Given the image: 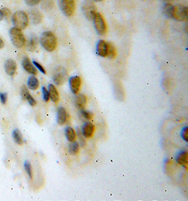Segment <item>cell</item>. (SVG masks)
<instances>
[{
  "mask_svg": "<svg viewBox=\"0 0 188 201\" xmlns=\"http://www.w3.org/2000/svg\"><path fill=\"white\" fill-rule=\"evenodd\" d=\"M4 47V41H3V40H2L1 37H0V49L3 48V47Z\"/></svg>",
  "mask_w": 188,
  "mask_h": 201,
  "instance_id": "cell-37",
  "label": "cell"
},
{
  "mask_svg": "<svg viewBox=\"0 0 188 201\" xmlns=\"http://www.w3.org/2000/svg\"><path fill=\"white\" fill-rule=\"evenodd\" d=\"M187 151H183L181 152L180 154L178 155L176 158V161L178 164L183 165L185 167H187Z\"/></svg>",
  "mask_w": 188,
  "mask_h": 201,
  "instance_id": "cell-21",
  "label": "cell"
},
{
  "mask_svg": "<svg viewBox=\"0 0 188 201\" xmlns=\"http://www.w3.org/2000/svg\"><path fill=\"white\" fill-rule=\"evenodd\" d=\"M12 136L14 141L18 145H22L23 144V136L21 131L19 129L14 130L13 133H12Z\"/></svg>",
  "mask_w": 188,
  "mask_h": 201,
  "instance_id": "cell-23",
  "label": "cell"
},
{
  "mask_svg": "<svg viewBox=\"0 0 188 201\" xmlns=\"http://www.w3.org/2000/svg\"><path fill=\"white\" fill-rule=\"evenodd\" d=\"M9 36L12 43L17 48H21L26 44V37L21 30L13 27L9 30Z\"/></svg>",
  "mask_w": 188,
  "mask_h": 201,
  "instance_id": "cell-3",
  "label": "cell"
},
{
  "mask_svg": "<svg viewBox=\"0 0 188 201\" xmlns=\"http://www.w3.org/2000/svg\"><path fill=\"white\" fill-rule=\"evenodd\" d=\"M187 8L185 6H184V5H173L170 19H175L178 21H183L187 19Z\"/></svg>",
  "mask_w": 188,
  "mask_h": 201,
  "instance_id": "cell-4",
  "label": "cell"
},
{
  "mask_svg": "<svg viewBox=\"0 0 188 201\" xmlns=\"http://www.w3.org/2000/svg\"><path fill=\"white\" fill-rule=\"evenodd\" d=\"M4 70L6 74H8L9 76H14L17 70L16 62L12 59H7L4 63Z\"/></svg>",
  "mask_w": 188,
  "mask_h": 201,
  "instance_id": "cell-8",
  "label": "cell"
},
{
  "mask_svg": "<svg viewBox=\"0 0 188 201\" xmlns=\"http://www.w3.org/2000/svg\"><path fill=\"white\" fill-rule=\"evenodd\" d=\"M94 131V126L91 122H87L83 125L82 129V135L85 139H89L92 137Z\"/></svg>",
  "mask_w": 188,
  "mask_h": 201,
  "instance_id": "cell-12",
  "label": "cell"
},
{
  "mask_svg": "<svg viewBox=\"0 0 188 201\" xmlns=\"http://www.w3.org/2000/svg\"><path fill=\"white\" fill-rule=\"evenodd\" d=\"M107 57L108 58L113 59L116 58V49L114 44L110 42H107Z\"/></svg>",
  "mask_w": 188,
  "mask_h": 201,
  "instance_id": "cell-18",
  "label": "cell"
},
{
  "mask_svg": "<svg viewBox=\"0 0 188 201\" xmlns=\"http://www.w3.org/2000/svg\"><path fill=\"white\" fill-rule=\"evenodd\" d=\"M54 4H52V0H50L49 2V3L47 2V0H44V4H43V6L44 7L45 9H48V8H52V6H53Z\"/></svg>",
  "mask_w": 188,
  "mask_h": 201,
  "instance_id": "cell-36",
  "label": "cell"
},
{
  "mask_svg": "<svg viewBox=\"0 0 188 201\" xmlns=\"http://www.w3.org/2000/svg\"><path fill=\"white\" fill-rule=\"evenodd\" d=\"M24 167L25 169H26L27 175L29 176V177L31 179H32V169L31 163H30L28 161H26L24 163Z\"/></svg>",
  "mask_w": 188,
  "mask_h": 201,
  "instance_id": "cell-25",
  "label": "cell"
},
{
  "mask_svg": "<svg viewBox=\"0 0 188 201\" xmlns=\"http://www.w3.org/2000/svg\"><path fill=\"white\" fill-rule=\"evenodd\" d=\"M40 1L41 0H25V2H26L27 6H34L38 4Z\"/></svg>",
  "mask_w": 188,
  "mask_h": 201,
  "instance_id": "cell-29",
  "label": "cell"
},
{
  "mask_svg": "<svg viewBox=\"0 0 188 201\" xmlns=\"http://www.w3.org/2000/svg\"><path fill=\"white\" fill-rule=\"evenodd\" d=\"M87 98L84 95L80 94L77 95L76 98V105L79 109H83L86 106Z\"/></svg>",
  "mask_w": 188,
  "mask_h": 201,
  "instance_id": "cell-17",
  "label": "cell"
},
{
  "mask_svg": "<svg viewBox=\"0 0 188 201\" xmlns=\"http://www.w3.org/2000/svg\"><path fill=\"white\" fill-rule=\"evenodd\" d=\"M92 1H93V2H102V0H92Z\"/></svg>",
  "mask_w": 188,
  "mask_h": 201,
  "instance_id": "cell-39",
  "label": "cell"
},
{
  "mask_svg": "<svg viewBox=\"0 0 188 201\" xmlns=\"http://www.w3.org/2000/svg\"><path fill=\"white\" fill-rule=\"evenodd\" d=\"M40 83L38 79H37L36 76H32L28 78V80H27V86L31 90H36L39 88Z\"/></svg>",
  "mask_w": 188,
  "mask_h": 201,
  "instance_id": "cell-19",
  "label": "cell"
},
{
  "mask_svg": "<svg viewBox=\"0 0 188 201\" xmlns=\"http://www.w3.org/2000/svg\"><path fill=\"white\" fill-rule=\"evenodd\" d=\"M68 117V114L66 109L63 107H59L57 110V123L59 125H63L66 123Z\"/></svg>",
  "mask_w": 188,
  "mask_h": 201,
  "instance_id": "cell-14",
  "label": "cell"
},
{
  "mask_svg": "<svg viewBox=\"0 0 188 201\" xmlns=\"http://www.w3.org/2000/svg\"><path fill=\"white\" fill-rule=\"evenodd\" d=\"M70 83V88H71V91L73 92L74 94L78 93L81 87V77L75 76H72L69 80Z\"/></svg>",
  "mask_w": 188,
  "mask_h": 201,
  "instance_id": "cell-9",
  "label": "cell"
},
{
  "mask_svg": "<svg viewBox=\"0 0 188 201\" xmlns=\"http://www.w3.org/2000/svg\"><path fill=\"white\" fill-rule=\"evenodd\" d=\"M82 12L89 21H92L97 12V7L92 0H84L82 4Z\"/></svg>",
  "mask_w": 188,
  "mask_h": 201,
  "instance_id": "cell-5",
  "label": "cell"
},
{
  "mask_svg": "<svg viewBox=\"0 0 188 201\" xmlns=\"http://www.w3.org/2000/svg\"><path fill=\"white\" fill-rule=\"evenodd\" d=\"M42 93H43V98L45 102H48L49 100V91L45 87H42Z\"/></svg>",
  "mask_w": 188,
  "mask_h": 201,
  "instance_id": "cell-30",
  "label": "cell"
},
{
  "mask_svg": "<svg viewBox=\"0 0 188 201\" xmlns=\"http://www.w3.org/2000/svg\"><path fill=\"white\" fill-rule=\"evenodd\" d=\"M97 53L102 57H107V43L104 40H99L97 45Z\"/></svg>",
  "mask_w": 188,
  "mask_h": 201,
  "instance_id": "cell-13",
  "label": "cell"
},
{
  "mask_svg": "<svg viewBox=\"0 0 188 201\" xmlns=\"http://www.w3.org/2000/svg\"><path fill=\"white\" fill-rule=\"evenodd\" d=\"M40 42L43 48L47 52H53L57 47V39L54 32L51 31L44 32L41 35Z\"/></svg>",
  "mask_w": 188,
  "mask_h": 201,
  "instance_id": "cell-1",
  "label": "cell"
},
{
  "mask_svg": "<svg viewBox=\"0 0 188 201\" xmlns=\"http://www.w3.org/2000/svg\"><path fill=\"white\" fill-rule=\"evenodd\" d=\"M59 6L65 16L71 17L76 10V2L75 0H59Z\"/></svg>",
  "mask_w": 188,
  "mask_h": 201,
  "instance_id": "cell-7",
  "label": "cell"
},
{
  "mask_svg": "<svg viewBox=\"0 0 188 201\" xmlns=\"http://www.w3.org/2000/svg\"><path fill=\"white\" fill-rule=\"evenodd\" d=\"M94 26L97 34L104 36L107 32V25L103 16L100 13H97L93 19Z\"/></svg>",
  "mask_w": 188,
  "mask_h": 201,
  "instance_id": "cell-6",
  "label": "cell"
},
{
  "mask_svg": "<svg viewBox=\"0 0 188 201\" xmlns=\"http://www.w3.org/2000/svg\"><path fill=\"white\" fill-rule=\"evenodd\" d=\"M48 91L49 94V98H51L52 101L57 102L59 100V94L56 88L54 85L49 84L48 87Z\"/></svg>",
  "mask_w": 188,
  "mask_h": 201,
  "instance_id": "cell-15",
  "label": "cell"
},
{
  "mask_svg": "<svg viewBox=\"0 0 188 201\" xmlns=\"http://www.w3.org/2000/svg\"><path fill=\"white\" fill-rule=\"evenodd\" d=\"M2 13L4 15V18L5 17L6 19H9L11 17V11L8 8H3L2 9Z\"/></svg>",
  "mask_w": 188,
  "mask_h": 201,
  "instance_id": "cell-28",
  "label": "cell"
},
{
  "mask_svg": "<svg viewBox=\"0 0 188 201\" xmlns=\"http://www.w3.org/2000/svg\"><path fill=\"white\" fill-rule=\"evenodd\" d=\"M3 19H4V15L3 13H2V10L0 9V21H2Z\"/></svg>",
  "mask_w": 188,
  "mask_h": 201,
  "instance_id": "cell-38",
  "label": "cell"
},
{
  "mask_svg": "<svg viewBox=\"0 0 188 201\" xmlns=\"http://www.w3.org/2000/svg\"><path fill=\"white\" fill-rule=\"evenodd\" d=\"M65 134L69 141L71 143L73 142L76 140V132L75 131V130L71 127H67L66 130H65Z\"/></svg>",
  "mask_w": 188,
  "mask_h": 201,
  "instance_id": "cell-20",
  "label": "cell"
},
{
  "mask_svg": "<svg viewBox=\"0 0 188 201\" xmlns=\"http://www.w3.org/2000/svg\"><path fill=\"white\" fill-rule=\"evenodd\" d=\"M29 94H30V92L28 91V90H27V87L26 86V85H23L21 88V95L23 100H26V97H27V95H28Z\"/></svg>",
  "mask_w": 188,
  "mask_h": 201,
  "instance_id": "cell-27",
  "label": "cell"
},
{
  "mask_svg": "<svg viewBox=\"0 0 188 201\" xmlns=\"http://www.w3.org/2000/svg\"><path fill=\"white\" fill-rule=\"evenodd\" d=\"M64 74V73L63 71H59V72H56V74H54L53 79L54 83L56 85H61L64 83L65 76Z\"/></svg>",
  "mask_w": 188,
  "mask_h": 201,
  "instance_id": "cell-22",
  "label": "cell"
},
{
  "mask_svg": "<svg viewBox=\"0 0 188 201\" xmlns=\"http://www.w3.org/2000/svg\"><path fill=\"white\" fill-rule=\"evenodd\" d=\"M22 65H23V69L26 70L27 73L34 75V76L37 74V71L36 68L32 65L31 60H30V59L27 57H25L23 59Z\"/></svg>",
  "mask_w": 188,
  "mask_h": 201,
  "instance_id": "cell-10",
  "label": "cell"
},
{
  "mask_svg": "<svg viewBox=\"0 0 188 201\" xmlns=\"http://www.w3.org/2000/svg\"><path fill=\"white\" fill-rule=\"evenodd\" d=\"M14 26L20 30L26 29L28 26L29 18L27 14L23 11H17L11 17Z\"/></svg>",
  "mask_w": 188,
  "mask_h": 201,
  "instance_id": "cell-2",
  "label": "cell"
},
{
  "mask_svg": "<svg viewBox=\"0 0 188 201\" xmlns=\"http://www.w3.org/2000/svg\"><path fill=\"white\" fill-rule=\"evenodd\" d=\"M26 100H27V101L28 102V103L31 105V106H35V105H36V100H35L33 97H32V96L31 94H29L28 95H27V97H26Z\"/></svg>",
  "mask_w": 188,
  "mask_h": 201,
  "instance_id": "cell-31",
  "label": "cell"
},
{
  "mask_svg": "<svg viewBox=\"0 0 188 201\" xmlns=\"http://www.w3.org/2000/svg\"><path fill=\"white\" fill-rule=\"evenodd\" d=\"M31 20V22L35 25L40 24L42 21V15L37 9H32L30 11L29 16Z\"/></svg>",
  "mask_w": 188,
  "mask_h": 201,
  "instance_id": "cell-11",
  "label": "cell"
},
{
  "mask_svg": "<svg viewBox=\"0 0 188 201\" xmlns=\"http://www.w3.org/2000/svg\"><path fill=\"white\" fill-rule=\"evenodd\" d=\"M78 135L79 138V140H80V144H81V147H83L85 145V138L84 137V135H82V133L81 131V130H80L79 129H77V134Z\"/></svg>",
  "mask_w": 188,
  "mask_h": 201,
  "instance_id": "cell-26",
  "label": "cell"
},
{
  "mask_svg": "<svg viewBox=\"0 0 188 201\" xmlns=\"http://www.w3.org/2000/svg\"><path fill=\"white\" fill-rule=\"evenodd\" d=\"M33 64L36 66V68H37V69L40 70V71H41L42 73V74H46V71H45L44 68L40 64H39V63L36 61H33Z\"/></svg>",
  "mask_w": 188,
  "mask_h": 201,
  "instance_id": "cell-32",
  "label": "cell"
},
{
  "mask_svg": "<svg viewBox=\"0 0 188 201\" xmlns=\"http://www.w3.org/2000/svg\"><path fill=\"white\" fill-rule=\"evenodd\" d=\"M0 100H1L2 104H6L7 101L6 92H0Z\"/></svg>",
  "mask_w": 188,
  "mask_h": 201,
  "instance_id": "cell-33",
  "label": "cell"
},
{
  "mask_svg": "<svg viewBox=\"0 0 188 201\" xmlns=\"http://www.w3.org/2000/svg\"><path fill=\"white\" fill-rule=\"evenodd\" d=\"M80 150V145L76 141L72 142L71 145H69V153L71 155H76L79 152Z\"/></svg>",
  "mask_w": 188,
  "mask_h": 201,
  "instance_id": "cell-24",
  "label": "cell"
},
{
  "mask_svg": "<svg viewBox=\"0 0 188 201\" xmlns=\"http://www.w3.org/2000/svg\"><path fill=\"white\" fill-rule=\"evenodd\" d=\"M82 114L85 119H91L92 117H93V114H92L91 112H87V111H82Z\"/></svg>",
  "mask_w": 188,
  "mask_h": 201,
  "instance_id": "cell-34",
  "label": "cell"
},
{
  "mask_svg": "<svg viewBox=\"0 0 188 201\" xmlns=\"http://www.w3.org/2000/svg\"><path fill=\"white\" fill-rule=\"evenodd\" d=\"M187 131H188V128L186 126L184 128L182 132V138L185 140V141H187V136H188Z\"/></svg>",
  "mask_w": 188,
  "mask_h": 201,
  "instance_id": "cell-35",
  "label": "cell"
},
{
  "mask_svg": "<svg viewBox=\"0 0 188 201\" xmlns=\"http://www.w3.org/2000/svg\"><path fill=\"white\" fill-rule=\"evenodd\" d=\"M38 45V38L36 35H32L27 42V49L31 52H34Z\"/></svg>",
  "mask_w": 188,
  "mask_h": 201,
  "instance_id": "cell-16",
  "label": "cell"
}]
</instances>
